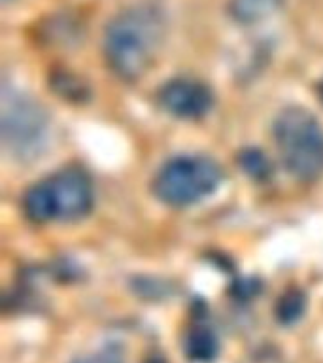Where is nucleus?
<instances>
[{
  "instance_id": "obj_1",
  "label": "nucleus",
  "mask_w": 323,
  "mask_h": 363,
  "mask_svg": "<svg viewBox=\"0 0 323 363\" xmlns=\"http://www.w3.org/2000/svg\"><path fill=\"white\" fill-rule=\"evenodd\" d=\"M164 36L166 23L157 6H130L106 25L104 57L119 78L135 82L153 67Z\"/></svg>"
},
{
  "instance_id": "obj_2",
  "label": "nucleus",
  "mask_w": 323,
  "mask_h": 363,
  "mask_svg": "<svg viewBox=\"0 0 323 363\" xmlns=\"http://www.w3.org/2000/svg\"><path fill=\"white\" fill-rule=\"evenodd\" d=\"M93 208V184L84 169L68 167L57 170L33 187L23 197V210L34 223L74 221Z\"/></svg>"
},
{
  "instance_id": "obj_3",
  "label": "nucleus",
  "mask_w": 323,
  "mask_h": 363,
  "mask_svg": "<svg viewBox=\"0 0 323 363\" xmlns=\"http://www.w3.org/2000/svg\"><path fill=\"white\" fill-rule=\"evenodd\" d=\"M272 135L283 167L300 182L323 174V129L308 110L285 108L274 121Z\"/></svg>"
},
{
  "instance_id": "obj_4",
  "label": "nucleus",
  "mask_w": 323,
  "mask_h": 363,
  "mask_svg": "<svg viewBox=\"0 0 323 363\" xmlns=\"http://www.w3.org/2000/svg\"><path fill=\"white\" fill-rule=\"evenodd\" d=\"M223 180L221 167L206 155H180L163 164L153 180V193L169 206H191L210 197Z\"/></svg>"
},
{
  "instance_id": "obj_5",
  "label": "nucleus",
  "mask_w": 323,
  "mask_h": 363,
  "mask_svg": "<svg viewBox=\"0 0 323 363\" xmlns=\"http://www.w3.org/2000/svg\"><path fill=\"white\" fill-rule=\"evenodd\" d=\"M2 135L6 146L16 152H30L45 135V113L27 99H16L4 104Z\"/></svg>"
},
{
  "instance_id": "obj_6",
  "label": "nucleus",
  "mask_w": 323,
  "mask_h": 363,
  "mask_svg": "<svg viewBox=\"0 0 323 363\" xmlns=\"http://www.w3.org/2000/svg\"><path fill=\"white\" fill-rule=\"evenodd\" d=\"M159 104L181 119H198L212 110V91L198 79L174 78L159 89Z\"/></svg>"
},
{
  "instance_id": "obj_7",
  "label": "nucleus",
  "mask_w": 323,
  "mask_h": 363,
  "mask_svg": "<svg viewBox=\"0 0 323 363\" xmlns=\"http://www.w3.org/2000/svg\"><path fill=\"white\" fill-rule=\"evenodd\" d=\"M282 2L283 0H231L229 13L234 21L249 25L272 16Z\"/></svg>"
},
{
  "instance_id": "obj_8",
  "label": "nucleus",
  "mask_w": 323,
  "mask_h": 363,
  "mask_svg": "<svg viewBox=\"0 0 323 363\" xmlns=\"http://www.w3.org/2000/svg\"><path fill=\"white\" fill-rule=\"evenodd\" d=\"M187 354L193 362H212L217 354V339L206 328H197L187 337Z\"/></svg>"
},
{
  "instance_id": "obj_9",
  "label": "nucleus",
  "mask_w": 323,
  "mask_h": 363,
  "mask_svg": "<svg viewBox=\"0 0 323 363\" xmlns=\"http://www.w3.org/2000/svg\"><path fill=\"white\" fill-rule=\"evenodd\" d=\"M305 312V297L299 291H289L283 295V299L278 305V320L283 323L297 322Z\"/></svg>"
},
{
  "instance_id": "obj_10",
  "label": "nucleus",
  "mask_w": 323,
  "mask_h": 363,
  "mask_svg": "<svg viewBox=\"0 0 323 363\" xmlns=\"http://www.w3.org/2000/svg\"><path fill=\"white\" fill-rule=\"evenodd\" d=\"M242 167L248 170L249 174L255 176V178H263V176L268 172V163H266V157L259 150H248V152L242 153Z\"/></svg>"
},
{
  "instance_id": "obj_11",
  "label": "nucleus",
  "mask_w": 323,
  "mask_h": 363,
  "mask_svg": "<svg viewBox=\"0 0 323 363\" xmlns=\"http://www.w3.org/2000/svg\"><path fill=\"white\" fill-rule=\"evenodd\" d=\"M74 363H121V359L112 354H95V356H87V357H81L78 362Z\"/></svg>"
},
{
  "instance_id": "obj_12",
  "label": "nucleus",
  "mask_w": 323,
  "mask_h": 363,
  "mask_svg": "<svg viewBox=\"0 0 323 363\" xmlns=\"http://www.w3.org/2000/svg\"><path fill=\"white\" fill-rule=\"evenodd\" d=\"M317 93H319V99H322L323 102V79H322V84H319V87H317Z\"/></svg>"
},
{
  "instance_id": "obj_13",
  "label": "nucleus",
  "mask_w": 323,
  "mask_h": 363,
  "mask_svg": "<svg viewBox=\"0 0 323 363\" xmlns=\"http://www.w3.org/2000/svg\"><path fill=\"white\" fill-rule=\"evenodd\" d=\"M6 2H10V0H6Z\"/></svg>"
}]
</instances>
